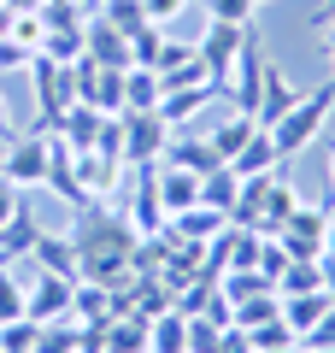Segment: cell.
Instances as JSON below:
<instances>
[{
    "label": "cell",
    "instance_id": "25",
    "mask_svg": "<svg viewBox=\"0 0 335 353\" xmlns=\"http://www.w3.org/2000/svg\"><path fill=\"white\" fill-rule=\"evenodd\" d=\"M12 318H24V289H18L12 265H0V324H12Z\"/></svg>",
    "mask_w": 335,
    "mask_h": 353
},
{
    "label": "cell",
    "instance_id": "30",
    "mask_svg": "<svg viewBox=\"0 0 335 353\" xmlns=\"http://www.w3.org/2000/svg\"><path fill=\"white\" fill-rule=\"evenodd\" d=\"M30 59H36V53H24V48L12 41V36L0 41V71H18V65H30Z\"/></svg>",
    "mask_w": 335,
    "mask_h": 353
},
{
    "label": "cell",
    "instance_id": "17",
    "mask_svg": "<svg viewBox=\"0 0 335 353\" xmlns=\"http://www.w3.org/2000/svg\"><path fill=\"white\" fill-rule=\"evenodd\" d=\"M148 353H188V318L176 312H159V318H148Z\"/></svg>",
    "mask_w": 335,
    "mask_h": 353
},
{
    "label": "cell",
    "instance_id": "36",
    "mask_svg": "<svg viewBox=\"0 0 335 353\" xmlns=\"http://www.w3.org/2000/svg\"><path fill=\"white\" fill-rule=\"evenodd\" d=\"M265 353H300V341H288V347H265Z\"/></svg>",
    "mask_w": 335,
    "mask_h": 353
},
{
    "label": "cell",
    "instance_id": "39",
    "mask_svg": "<svg viewBox=\"0 0 335 353\" xmlns=\"http://www.w3.org/2000/svg\"><path fill=\"white\" fill-rule=\"evenodd\" d=\"M259 6H276V0H259Z\"/></svg>",
    "mask_w": 335,
    "mask_h": 353
},
{
    "label": "cell",
    "instance_id": "2",
    "mask_svg": "<svg viewBox=\"0 0 335 353\" xmlns=\"http://www.w3.org/2000/svg\"><path fill=\"white\" fill-rule=\"evenodd\" d=\"M0 176L12 183L18 194L24 189H48V176H53V136H18L6 141V153H0Z\"/></svg>",
    "mask_w": 335,
    "mask_h": 353
},
{
    "label": "cell",
    "instance_id": "37",
    "mask_svg": "<svg viewBox=\"0 0 335 353\" xmlns=\"http://www.w3.org/2000/svg\"><path fill=\"white\" fill-rule=\"evenodd\" d=\"M329 183H335V153H329Z\"/></svg>",
    "mask_w": 335,
    "mask_h": 353
},
{
    "label": "cell",
    "instance_id": "22",
    "mask_svg": "<svg viewBox=\"0 0 335 353\" xmlns=\"http://www.w3.org/2000/svg\"><path fill=\"white\" fill-rule=\"evenodd\" d=\"M253 130H259V124H253L247 112H230V118H223V124L212 130L206 141H212V148H218V159H236V153L247 148V136H253Z\"/></svg>",
    "mask_w": 335,
    "mask_h": 353
},
{
    "label": "cell",
    "instance_id": "18",
    "mask_svg": "<svg viewBox=\"0 0 335 353\" xmlns=\"http://www.w3.org/2000/svg\"><path fill=\"white\" fill-rule=\"evenodd\" d=\"M124 224L136 230V236H165V224H171V218H165L159 194H153V171L141 176V194H136V206H130V218H124Z\"/></svg>",
    "mask_w": 335,
    "mask_h": 353
},
{
    "label": "cell",
    "instance_id": "23",
    "mask_svg": "<svg viewBox=\"0 0 335 353\" xmlns=\"http://www.w3.org/2000/svg\"><path fill=\"white\" fill-rule=\"evenodd\" d=\"M276 312H283V294H276V289H259V294H247V301L230 306V324L253 330V324H265V318H276Z\"/></svg>",
    "mask_w": 335,
    "mask_h": 353
},
{
    "label": "cell",
    "instance_id": "10",
    "mask_svg": "<svg viewBox=\"0 0 335 353\" xmlns=\"http://www.w3.org/2000/svg\"><path fill=\"white\" fill-rule=\"evenodd\" d=\"M30 259H36V271H53V277H83V259H77V241L71 236H48L41 230L36 236V248H30Z\"/></svg>",
    "mask_w": 335,
    "mask_h": 353
},
{
    "label": "cell",
    "instance_id": "33",
    "mask_svg": "<svg viewBox=\"0 0 335 353\" xmlns=\"http://www.w3.org/2000/svg\"><path fill=\"white\" fill-rule=\"evenodd\" d=\"M6 141H18V130H12V112L0 106V148H6Z\"/></svg>",
    "mask_w": 335,
    "mask_h": 353
},
{
    "label": "cell",
    "instance_id": "40",
    "mask_svg": "<svg viewBox=\"0 0 335 353\" xmlns=\"http://www.w3.org/2000/svg\"><path fill=\"white\" fill-rule=\"evenodd\" d=\"M300 353H318V347H300Z\"/></svg>",
    "mask_w": 335,
    "mask_h": 353
},
{
    "label": "cell",
    "instance_id": "16",
    "mask_svg": "<svg viewBox=\"0 0 335 353\" xmlns=\"http://www.w3.org/2000/svg\"><path fill=\"white\" fill-rule=\"evenodd\" d=\"M329 306H335V301H329V294H323V289H312V294H283V324L294 330L300 341H306V330L318 324V318L329 312Z\"/></svg>",
    "mask_w": 335,
    "mask_h": 353
},
{
    "label": "cell",
    "instance_id": "41",
    "mask_svg": "<svg viewBox=\"0 0 335 353\" xmlns=\"http://www.w3.org/2000/svg\"><path fill=\"white\" fill-rule=\"evenodd\" d=\"M329 6H335V0H329Z\"/></svg>",
    "mask_w": 335,
    "mask_h": 353
},
{
    "label": "cell",
    "instance_id": "28",
    "mask_svg": "<svg viewBox=\"0 0 335 353\" xmlns=\"http://www.w3.org/2000/svg\"><path fill=\"white\" fill-rule=\"evenodd\" d=\"M183 6H188V0H141V18H148V24H171Z\"/></svg>",
    "mask_w": 335,
    "mask_h": 353
},
{
    "label": "cell",
    "instance_id": "42",
    "mask_svg": "<svg viewBox=\"0 0 335 353\" xmlns=\"http://www.w3.org/2000/svg\"><path fill=\"white\" fill-rule=\"evenodd\" d=\"M329 353H335V347H329Z\"/></svg>",
    "mask_w": 335,
    "mask_h": 353
},
{
    "label": "cell",
    "instance_id": "3",
    "mask_svg": "<svg viewBox=\"0 0 335 353\" xmlns=\"http://www.w3.org/2000/svg\"><path fill=\"white\" fill-rule=\"evenodd\" d=\"M241 48H247V24H218V18H206L194 53H200V65H206L212 88H223V77H230V65H236Z\"/></svg>",
    "mask_w": 335,
    "mask_h": 353
},
{
    "label": "cell",
    "instance_id": "1",
    "mask_svg": "<svg viewBox=\"0 0 335 353\" xmlns=\"http://www.w3.org/2000/svg\"><path fill=\"white\" fill-rule=\"evenodd\" d=\"M329 106H335V83H323L318 94H300V101H294V106H288V112L271 124L276 153H283V159L306 153L312 141H318V130H323V118H329Z\"/></svg>",
    "mask_w": 335,
    "mask_h": 353
},
{
    "label": "cell",
    "instance_id": "38",
    "mask_svg": "<svg viewBox=\"0 0 335 353\" xmlns=\"http://www.w3.org/2000/svg\"><path fill=\"white\" fill-rule=\"evenodd\" d=\"M77 6H100V0H77Z\"/></svg>",
    "mask_w": 335,
    "mask_h": 353
},
{
    "label": "cell",
    "instance_id": "34",
    "mask_svg": "<svg viewBox=\"0 0 335 353\" xmlns=\"http://www.w3.org/2000/svg\"><path fill=\"white\" fill-rule=\"evenodd\" d=\"M323 294L335 301V259H329V253H323Z\"/></svg>",
    "mask_w": 335,
    "mask_h": 353
},
{
    "label": "cell",
    "instance_id": "29",
    "mask_svg": "<svg viewBox=\"0 0 335 353\" xmlns=\"http://www.w3.org/2000/svg\"><path fill=\"white\" fill-rule=\"evenodd\" d=\"M218 353H253L247 330H241V324H223V330H218Z\"/></svg>",
    "mask_w": 335,
    "mask_h": 353
},
{
    "label": "cell",
    "instance_id": "9",
    "mask_svg": "<svg viewBox=\"0 0 335 353\" xmlns=\"http://www.w3.org/2000/svg\"><path fill=\"white\" fill-rule=\"evenodd\" d=\"M153 194H159L165 218H176V212H188V206L200 201V176L176 171V165H159V171H153Z\"/></svg>",
    "mask_w": 335,
    "mask_h": 353
},
{
    "label": "cell",
    "instance_id": "5",
    "mask_svg": "<svg viewBox=\"0 0 335 353\" xmlns=\"http://www.w3.org/2000/svg\"><path fill=\"white\" fill-rule=\"evenodd\" d=\"M71 289H77L71 277L41 271V277L30 283V294H24V312L36 318V324H65V318H71Z\"/></svg>",
    "mask_w": 335,
    "mask_h": 353
},
{
    "label": "cell",
    "instance_id": "27",
    "mask_svg": "<svg viewBox=\"0 0 335 353\" xmlns=\"http://www.w3.org/2000/svg\"><path fill=\"white\" fill-rule=\"evenodd\" d=\"M300 347H318V353H329V347H335V306L306 330V341H300Z\"/></svg>",
    "mask_w": 335,
    "mask_h": 353
},
{
    "label": "cell",
    "instance_id": "12",
    "mask_svg": "<svg viewBox=\"0 0 335 353\" xmlns=\"http://www.w3.org/2000/svg\"><path fill=\"white\" fill-rule=\"evenodd\" d=\"M165 165H176V171H194V176H206V171H218V148H212L206 136H171V148H165Z\"/></svg>",
    "mask_w": 335,
    "mask_h": 353
},
{
    "label": "cell",
    "instance_id": "26",
    "mask_svg": "<svg viewBox=\"0 0 335 353\" xmlns=\"http://www.w3.org/2000/svg\"><path fill=\"white\" fill-rule=\"evenodd\" d=\"M206 12L218 18V24H253L259 0H206Z\"/></svg>",
    "mask_w": 335,
    "mask_h": 353
},
{
    "label": "cell",
    "instance_id": "13",
    "mask_svg": "<svg viewBox=\"0 0 335 353\" xmlns=\"http://www.w3.org/2000/svg\"><path fill=\"white\" fill-rule=\"evenodd\" d=\"M36 236H41V224H36V212L30 206H18L6 224H0V265H12V259H24L30 248H36Z\"/></svg>",
    "mask_w": 335,
    "mask_h": 353
},
{
    "label": "cell",
    "instance_id": "15",
    "mask_svg": "<svg viewBox=\"0 0 335 353\" xmlns=\"http://www.w3.org/2000/svg\"><path fill=\"white\" fill-rule=\"evenodd\" d=\"M212 94H218V88H212V83H194V88H165V94H159V106H153V112H159L165 124L176 130V124H183V118H194L200 106L212 101Z\"/></svg>",
    "mask_w": 335,
    "mask_h": 353
},
{
    "label": "cell",
    "instance_id": "11",
    "mask_svg": "<svg viewBox=\"0 0 335 353\" xmlns=\"http://www.w3.org/2000/svg\"><path fill=\"white\" fill-rule=\"evenodd\" d=\"M223 165H230V171H236L241 183H247V176H265V171H276V165H283V153H276L271 130L259 124V130H253V136H247V148H241L236 159H223Z\"/></svg>",
    "mask_w": 335,
    "mask_h": 353
},
{
    "label": "cell",
    "instance_id": "21",
    "mask_svg": "<svg viewBox=\"0 0 335 353\" xmlns=\"http://www.w3.org/2000/svg\"><path fill=\"white\" fill-rule=\"evenodd\" d=\"M148 106H159V77L148 65H130L124 71V112H148Z\"/></svg>",
    "mask_w": 335,
    "mask_h": 353
},
{
    "label": "cell",
    "instance_id": "19",
    "mask_svg": "<svg viewBox=\"0 0 335 353\" xmlns=\"http://www.w3.org/2000/svg\"><path fill=\"white\" fill-rule=\"evenodd\" d=\"M236 194H241V176L230 171V165H218V171L200 176V206H218L223 218L236 212Z\"/></svg>",
    "mask_w": 335,
    "mask_h": 353
},
{
    "label": "cell",
    "instance_id": "35",
    "mask_svg": "<svg viewBox=\"0 0 335 353\" xmlns=\"http://www.w3.org/2000/svg\"><path fill=\"white\" fill-rule=\"evenodd\" d=\"M323 253L335 259V218H329V230H323Z\"/></svg>",
    "mask_w": 335,
    "mask_h": 353
},
{
    "label": "cell",
    "instance_id": "7",
    "mask_svg": "<svg viewBox=\"0 0 335 353\" xmlns=\"http://www.w3.org/2000/svg\"><path fill=\"white\" fill-rule=\"evenodd\" d=\"M259 77H265V53L247 41V48L236 53V65H230V77H223V83H230L236 112H247V118H253V106H259Z\"/></svg>",
    "mask_w": 335,
    "mask_h": 353
},
{
    "label": "cell",
    "instance_id": "14",
    "mask_svg": "<svg viewBox=\"0 0 335 353\" xmlns=\"http://www.w3.org/2000/svg\"><path fill=\"white\" fill-rule=\"evenodd\" d=\"M223 224H230V218H223L218 206H200V201H194V206H188V212H176V218H171V224H165V230H171L176 241H212V236H218Z\"/></svg>",
    "mask_w": 335,
    "mask_h": 353
},
{
    "label": "cell",
    "instance_id": "24",
    "mask_svg": "<svg viewBox=\"0 0 335 353\" xmlns=\"http://www.w3.org/2000/svg\"><path fill=\"white\" fill-rule=\"evenodd\" d=\"M36 341H41V324L36 318H12V324H0V353H36Z\"/></svg>",
    "mask_w": 335,
    "mask_h": 353
},
{
    "label": "cell",
    "instance_id": "8",
    "mask_svg": "<svg viewBox=\"0 0 335 353\" xmlns=\"http://www.w3.org/2000/svg\"><path fill=\"white\" fill-rule=\"evenodd\" d=\"M71 165H77V189H83V201H94V194H112L118 189V153H100V148H83V153H71Z\"/></svg>",
    "mask_w": 335,
    "mask_h": 353
},
{
    "label": "cell",
    "instance_id": "32",
    "mask_svg": "<svg viewBox=\"0 0 335 353\" xmlns=\"http://www.w3.org/2000/svg\"><path fill=\"white\" fill-rule=\"evenodd\" d=\"M318 36L329 41V59H335V6H329V12L318 18ZM329 83H335V65H329Z\"/></svg>",
    "mask_w": 335,
    "mask_h": 353
},
{
    "label": "cell",
    "instance_id": "4",
    "mask_svg": "<svg viewBox=\"0 0 335 353\" xmlns=\"http://www.w3.org/2000/svg\"><path fill=\"white\" fill-rule=\"evenodd\" d=\"M118 124H124V159L136 165H153L165 148H171V124H165L159 112H118Z\"/></svg>",
    "mask_w": 335,
    "mask_h": 353
},
{
    "label": "cell",
    "instance_id": "31",
    "mask_svg": "<svg viewBox=\"0 0 335 353\" xmlns=\"http://www.w3.org/2000/svg\"><path fill=\"white\" fill-rule=\"evenodd\" d=\"M18 206H24V201H18V189H12V183H6V176H0V224H6V218H12Z\"/></svg>",
    "mask_w": 335,
    "mask_h": 353
},
{
    "label": "cell",
    "instance_id": "20",
    "mask_svg": "<svg viewBox=\"0 0 335 353\" xmlns=\"http://www.w3.org/2000/svg\"><path fill=\"white\" fill-rule=\"evenodd\" d=\"M323 289V259H288L276 271V294H312Z\"/></svg>",
    "mask_w": 335,
    "mask_h": 353
},
{
    "label": "cell",
    "instance_id": "6",
    "mask_svg": "<svg viewBox=\"0 0 335 353\" xmlns=\"http://www.w3.org/2000/svg\"><path fill=\"white\" fill-rule=\"evenodd\" d=\"M294 101H300V88L283 77V65H276V59H265V77H259V106H253V124H265V130H271V124H276V118H283Z\"/></svg>",
    "mask_w": 335,
    "mask_h": 353
}]
</instances>
